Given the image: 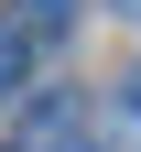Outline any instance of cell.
<instances>
[{
    "label": "cell",
    "mask_w": 141,
    "mask_h": 152,
    "mask_svg": "<svg viewBox=\"0 0 141 152\" xmlns=\"http://www.w3.org/2000/svg\"><path fill=\"white\" fill-rule=\"evenodd\" d=\"M22 33H65V0H22Z\"/></svg>",
    "instance_id": "6da1fadb"
},
{
    "label": "cell",
    "mask_w": 141,
    "mask_h": 152,
    "mask_svg": "<svg viewBox=\"0 0 141 152\" xmlns=\"http://www.w3.org/2000/svg\"><path fill=\"white\" fill-rule=\"evenodd\" d=\"M109 109H119V120H130V130H141V65H130V76H119V98H109Z\"/></svg>",
    "instance_id": "7a4b0ae2"
},
{
    "label": "cell",
    "mask_w": 141,
    "mask_h": 152,
    "mask_svg": "<svg viewBox=\"0 0 141 152\" xmlns=\"http://www.w3.org/2000/svg\"><path fill=\"white\" fill-rule=\"evenodd\" d=\"M119 11H130V22H141V0H119Z\"/></svg>",
    "instance_id": "3957f363"
}]
</instances>
